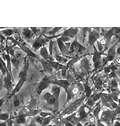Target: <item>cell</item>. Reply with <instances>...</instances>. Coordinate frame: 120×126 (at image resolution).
<instances>
[{
  "instance_id": "1",
  "label": "cell",
  "mask_w": 120,
  "mask_h": 126,
  "mask_svg": "<svg viewBox=\"0 0 120 126\" xmlns=\"http://www.w3.org/2000/svg\"><path fill=\"white\" fill-rule=\"evenodd\" d=\"M29 66H30V61L28 57H25L24 58V67H23V69L20 71L18 76V81L14 85V87H13V91L10 94V95H8V99H11L12 97L14 95V94H18L19 91L21 90V88L24 87V85L28 81V70H29Z\"/></svg>"
},
{
  "instance_id": "2",
  "label": "cell",
  "mask_w": 120,
  "mask_h": 126,
  "mask_svg": "<svg viewBox=\"0 0 120 126\" xmlns=\"http://www.w3.org/2000/svg\"><path fill=\"white\" fill-rule=\"evenodd\" d=\"M85 99H86V97H85V95L84 94L82 97L74 100L73 102L69 104L67 106H65V107L64 108V110L60 113V119L63 118V117H65V116H67V115H69V114H72V113H75L76 111L78 110V108L83 105V103L85 101Z\"/></svg>"
},
{
  "instance_id": "3",
  "label": "cell",
  "mask_w": 120,
  "mask_h": 126,
  "mask_svg": "<svg viewBox=\"0 0 120 126\" xmlns=\"http://www.w3.org/2000/svg\"><path fill=\"white\" fill-rule=\"evenodd\" d=\"M101 114L99 116V120L101 122L102 124L108 126H111L116 118L118 117V113L115 110H111V109H106L100 112Z\"/></svg>"
},
{
  "instance_id": "4",
  "label": "cell",
  "mask_w": 120,
  "mask_h": 126,
  "mask_svg": "<svg viewBox=\"0 0 120 126\" xmlns=\"http://www.w3.org/2000/svg\"><path fill=\"white\" fill-rule=\"evenodd\" d=\"M119 42H120V35L118 36V41H117L111 47H109L108 49V53L106 54V57H105L104 60L101 61V67H100V68H103L105 66H107V64L108 62H111V63L114 62V61H115V59H116V56H117L116 55V50H117V47H118V45L119 44Z\"/></svg>"
},
{
  "instance_id": "5",
  "label": "cell",
  "mask_w": 120,
  "mask_h": 126,
  "mask_svg": "<svg viewBox=\"0 0 120 126\" xmlns=\"http://www.w3.org/2000/svg\"><path fill=\"white\" fill-rule=\"evenodd\" d=\"M59 36V34L58 35H56V36H48V35H46L45 33H40L38 36V38H37L35 41H34V42L32 43V49L35 50H39L41 47H43V46H46V43L47 42H49L50 41H52L53 39H58Z\"/></svg>"
},
{
  "instance_id": "6",
  "label": "cell",
  "mask_w": 120,
  "mask_h": 126,
  "mask_svg": "<svg viewBox=\"0 0 120 126\" xmlns=\"http://www.w3.org/2000/svg\"><path fill=\"white\" fill-rule=\"evenodd\" d=\"M57 79L55 75H52V76H48V75H44V77L41 79V80L39 82V84L37 85L36 87V94L38 96H39L40 94H42V92L44 91L45 89H47L48 87L51 85V81L53 79Z\"/></svg>"
},
{
  "instance_id": "7",
  "label": "cell",
  "mask_w": 120,
  "mask_h": 126,
  "mask_svg": "<svg viewBox=\"0 0 120 126\" xmlns=\"http://www.w3.org/2000/svg\"><path fill=\"white\" fill-rule=\"evenodd\" d=\"M100 103H101V107H106L107 109L115 110L118 107V105L111 99L108 93H101Z\"/></svg>"
},
{
  "instance_id": "8",
  "label": "cell",
  "mask_w": 120,
  "mask_h": 126,
  "mask_svg": "<svg viewBox=\"0 0 120 126\" xmlns=\"http://www.w3.org/2000/svg\"><path fill=\"white\" fill-rule=\"evenodd\" d=\"M93 49H94V52H93V55H92V62H93V72L94 71H98L100 68V67H101V56L104 54V53L102 52H99V50H98V49H97L96 45L94 44L93 46ZM95 72V73H96ZM94 73V74H95Z\"/></svg>"
},
{
  "instance_id": "9",
  "label": "cell",
  "mask_w": 120,
  "mask_h": 126,
  "mask_svg": "<svg viewBox=\"0 0 120 126\" xmlns=\"http://www.w3.org/2000/svg\"><path fill=\"white\" fill-rule=\"evenodd\" d=\"M100 28H92L91 31L88 33V42H87V44H88V48L92 47L95 42L98 41V40L100 38Z\"/></svg>"
},
{
  "instance_id": "10",
  "label": "cell",
  "mask_w": 120,
  "mask_h": 126,
  "mask_svg": "<svg viewBox=\"0 0 120 126\" xmlns=\"http://www.w3.org/2000/svg\"><path fill=\"white\" fill-rule=\"evenodd\" d=\"M3 85H4V88L6 89L7 91V97L10 95V94L13 91V87H14V80L11 78L9 75H6L5 77L3 78Z\"/></svg>"
},
{
  "instance_id": "11",
  "label": "cell",
  "mask_w": 120,
  "mask_h": 126,
  "mask_svg": "<svg viewBox=\"0 0 120 126\" xmlns=\"http://www.w3.org/2000/svg\"><path fill=\"white\" fill-rule=\"evenodd\" d=\"M43 99L47 102V104L48 105H52V106L55 107V112L59 109V103L57 102V100L54 97V95L50 92L44 93V94H43Z\"/></svg>"
},
{
  "instance_id": "12",
  "label": "cell",
  "mask_w": 120,
  "mask_h": 126,
  "mask_svg": "<svg viewBox=\"0 0 120 126\" xmlns=\"http://www.w3.org/2000/svg\"><path fill=\"white\" fill-rule=\"evenodd\" d=\"M85 106L84 105H82L80 107L78 108V110L76 111V115L79 118V121L82 124V122H85L89 118V114L91 112H86L85 111Z\"/></svg>"
},
{
  "instance_id": "13",
  "label": "cell",
  "mask_w": 120,
  "mask_h": 126,
  "mask_svg": "<svg viewBox=\"0 0 120 126\" xmlns=\"http://www.w3.org/2000/svg\"><path fill=\"white\" fill-rule=\"evenodd\" d=\"M51 85H54V86H58L60 88H63V89L66 91L68 89V87H70L71 83L68 81L67 79H55L51 81Z\"/></svg>"
},
{
  "instance_id": "14",
  "label": "cell",
  "mask_w": 120,
  "mask_h": 126,
  "mask_svg": "<svg viewBox=\"0 0 120 126\" xmlns=\"http://www.w3.org/2000/svg\"><path fill=\"white\" fill-rule=\"evenodd\" d=\"M29 90H30V94H31V99H30L29 104L24 106V108H25V110H26L27 112H28V111L34 110V109H38V104H39L38 99H37L36 97H34V95L32 94V93H31L30 87H29Z\"/></svg>"
},
{
  "instance_id": "15",
  "label": "cell",
  "mask_w": 120,
  "mask_h": 126,
  "mask_svg": "<svg viewBox=\"0 0 120 126\" xmlns=\"http://www.w3.org/2000/svg\"><path fill=\"white\" fill-rule=\"evenodd\" d=\"M79 32V28H69V29H65L62 33L59 34L60 37H66V38H75L76 35Z\"/></svg>"
},
{
  "instance_id": "16",
  "label": "cell",
  "mask_w": 120,
  "mask_h": 126,
  "mask_svg": "<svg viewBox=\"0 0 120 126\" xmlns=\"http://www.w3.org/2000/svg\"><path fill=\"white\" fill-rule=\"evenodd\" d=\"M47 62L53 70H57V71H62V70L68 71L69 70V68H68V67L66 65L60 64V63L57 62V61H48Z\"/></svg>"
},
{
  "instance_id": "17",
  "label": "cell",
  "mask_w": 120,
  "mask_h": 126,
  "mask_svg": "<svg viewBox=\"0 0 120 126\" xmlns=\"http://www.w3.org/2000/svg\"><path fill=\"white\" fill-rule=\"evenodd\" d=\"M1 58L3 59V61H5V64H6V67H7V69H8V72L10 74L11 78L13 79V72H12V63H11V57L10 55L6 52H2L1 53Z\"/></svg>"
},
{
  "instance_id": "18",
  "label": "cell",
  "mask_w": 120,
  "mask_h": 126,
  "mask_svg": "<svg viewBox=\"0 0 120 126\" xmlns=\"http://www.w3.org/2000/svg\"><path fill=\"white\" fill-rule=\"evenodd\" d=\"M92 80L94 82V86L97 91H101L103 89V85H104V79L103 77L100 76H92Z\"/></svg>"
},
{
  "instance_id": "19",
  "label": "cell",
  "mask_w": 120,
  "mask_h": 126,
  "mask_svg": "<svg viewBox=\"0 0 120 126\" xmlns=\"http://www.w3.org/2000/svg\"><path fill=\"white\" fill-rule=\"evenodd\" d=\"M39 56L41 57L42 60L48 61H54V58L51 57L49 55V52H48V50L47 49L46 46H43L39 49Z\"/></svg>"
},
{
  "instance_id": "20",
  "label": "cell",
  "mask_w": 120,
  "mask_h": 126,
  "mask_svg": "<svg viewBox=\"0 0 120 126\" xmlns=\"http://www.w3.org/2000/svg\"><path fill=\"white\" fill-rule=\"evenodd\" d=\"M22 35L21 37L23 38V40H25V41H31L32 38H34V35L33 32H31V30L30 29V28H24V29L22 30Z\"/></svg>"
},
{
  "instance_id": "21",
  "label": "cell",
  "mask_w": 120,
  "mask_h": 126,
  "mask_svg": "<svg viewBox=\"0 0 120 126\" xmlns=\"http://www.w3.org/2000/svg\"><path fill=\"white\" fill-rule=\"evenodd\" d=\"M108 90L109 91V93L118 92V78L110 79L109 83H108Z\"/></svg>"
},
{
  "instance_id": "22",
  "label": "cell",
  "mask_w": 120,
  "mask_h": 126,
  "mask_svg": "<svg viewBox=\"0 0 120 126\" xmlns=\"http://www.w3.org/2000/svg\"><path fill=\"white\" fill-rule=\"evenodd\" d=\"M102 110V107H101V103H100V100H99V102H97L96 104H95V105H94L93 109H92V116L94 117V119L95 120H99V113H100V112H101Z\"/></svg>"
},
{
  "instance_id": "23",
  "label": "cell",
  "mask_w": 120,
  "mask_h": 126,
  "mask_svg": "<svg viewBox=\"0 0 120 126\" xmlns=\"http://www.w3.org/2000/svg\"><path fill=\"white\" fill-rule=\"evenodd\" d=\"M57 42H58V48H59V50H60L61 55L64 56V57H67V53H68L67 46L62 42V40L60 39V37H58V39H57Z\"/></svg>"
},
{
  "instance_id": "24",
  "label": "cell",
  "mask_w": 120,
  "mask_h": 126,
  "mask_svg": "<svg viewBox=\"0 0 120 126\" xmlns=\"http://www.w3.org/2000/svg\"><path fill=\"white\" fill-rule=\"evenodd\" d=\"M87 50V48L85 46H84L83 44H81L78 42V40L76 38L75 40V53L76 56H84V53Z\"/></svg>"
},
{
  "instance_id": "25",
  "label": "cell",
  "mask_w": 120,
  "mask_h": 126,
  "mask_svg": "<svg viewBox=\"0 0 120 126\" xmlns=\"http://www.w3.org/2000/svg\"><path fill=\"white\" fill-rule=\"evenodd\" d=\"M39 61L41 63L42 67H43V71L45 72V75H48V76H52V75H54L53 74V69L50 68V66L48 64L47 61L42 60V59H39Z\"/></svg>"
},
{
  "instance_id": "26",
  "label": "cell",
  "mask_w": 120,
  "mask_h": 126,
  "mask_svg": "<svg viewBox=\"0 0 120 126\" xmlns=\"http://www.w3.org/2000/svg\"><path fill=\"white\" fill-rule=\"evenodd\" d=\"M13 105L14 106L15 108H22L24 106V100L18 94H14L13 97Z\"/></svg>"
},
{
  "instance_id": "27",
  "label": "cell",
  "mask_w": 120,
  "mask_h": 126,
  "mask_svg": "<svg viewBox=\"0 0 120 126\" xmlns=\"http://www.w3.org/2000/svg\"><path fill=\"white\" fill-rule=\"evenodd\" d=\"M83 87H84V95L86 97V99H88L91 94H92V88L91 87L88 82L85 81L83 83Z\"/></svg>"
},
{
  "instance_id": "28",
  "label": "cell",
  "mask_w": 120,
  "mask_h": 126,
  "mask_svg": "<svg viewBox=\"0 0 120 126\" xmlns=\"http://www.w3.org/2000/svg\"><path fill=\"white\" fill-rule=\"evenodd\" d=\"M72 58V57H64L62 55H58V53L55 55V58H54V61H57V62L60 63V64H63V65H65L66 63L69 61V60Z\"/></svg>"
},
{
  "instance_id": "29",
  "label": "cell",
  "mask_w": 120,
  "mask_h": 126,
  "mask_svg": "<svg viewBox=\"0 0 120 126\" xmlns=\"http://www.w3.org/2000/svg\"><path fill=\"white\" fill-rule=\"evenodd\" d=\"M0 71H1V73L3 75V78L5 77L6 75H9L10 76V74L8 72V69H7V67H6V64L4 61H3V59L0 57ZM11 77V76H10ZM14 80V79H13Z\"/></svg>"
},
{
  "instance_id": "30",
  "label": "cell",
  "mask_w": 120,
  "mask_h": 126,
  "mask_svg": "<svg viewBox=\"0 0 120 126\" xmlns=\"http://www.w3.org/2000/svg\"><path fill=\"white\" fill-rule=\"evenodd\" d=\"M60 93H61V88L58 86H54L53 85L52 87H51V94L54 95V97L56 98L57 102L59 103V96H60Z\"/></svg>"
},
{
  "instance_id": "31",
  "label": "cell",
  "mask_w": 120,
  "mask_h": 126,
  "mask_svg": "<svg viewBox=\"0 0 120 126\" xmlns=\"http://www.w3.org/2000/svg\"><path fill=\"white\" fill-rule=\"evenodd\" d=\"M0 33L2 34L4 37H5V38H8V37L13 36V33H14V31H13V29H9V28L0 29Z\"/></svg>"
},
{
  "instance_id": "32",
  "label": "cell",
  "mask_w": 120,
  "mask_h": 126,
  "mask_svg": "<svg viewBox=\"0 0 120 126\" xmlns=\"http://www.w3.org/2000/svg\"><path fill=\"white\" fill-rule=\"evenodd\" d=\"M62 30V28L61 27H56V28H53V29H50V30H48V31L46 32V35H48V36H51V37H53V36H56V35H58V32H60Z\"/></svg>"
},
{
  "instance_id": "33",
  "label": "cell",
  "mask_w": 120,
  "mask_h": 126,
  "mask_svg": "<svg viewBox=\"0 0 120 126\" xmlns=\"http://www.w3.org/2000/svg\"><path fill=\"white\" fill-rule=\"evenodd\" d=\"M11 63H12V65L14 66L16 69L18 70L19 66H20V63H21V61H20V60L18 59V57H16L15 55L13 56V57H11Z\"/></svg>"
},
{
  "instance_id": "34",
  "label": "cell",
  "mask_w": 120,
  "mask_h": 126,
  "mask_svg": "<svg viewBox=\"0 0 120 126\" xmlns=\"http://www.w3.org/2000/svg\"><path fill=\"white\" fill-rule=\"evenodd\" d=\"M53 119H54V115L53 114L50 116H48L46 118H43V122H42V124L40 126H48L50 124V122L53 121Z\"/></svg>"
},
{
  "instance_id": "35",
  "label": "cell",
  "mask_w": 120,
  "mask_h": 126,
  "mask_svg": "<svg viewBox=\"0 0 120 126\" xmlns=\"http://www.w3.org/2000/svg\"><path fill=\"white\" fill-rule=\"evenodd\" d=\"M9 118H10V112H6V113L0 112V121L6 122Z\"/></svg>"
},
{
  "instance_id": "36",
  "label": "cell",
  "mask_w": 120,
  "mask_h": 126,
  "mask_svg": "<svg viewBox=\"0 0 120 126\" xmlns=\"http://www.w3.org/2000/svg\"><path fill=\"white\" fill-rule=\"evenodd\" d=\"M110 95V97H111V99L114 101V102H116L117 104L118 103V100H119V94H118V92H114V93H108Z\"/></svg>"
},
{
  "instance_id": "37",
  "label": "cell",
  "mask_w": 120,
  "mask_h": 126,
  "mask_svg": "<svg viewBox=\"0 0 120 126\" xmlns=\"http://www.w3.org/2000/svg\"><path fill=\"white\" fill-rule=\"evenodd\" d=\"M52 114H53V113H49V112H44V111H41V112L39 113V115L40 116V117H42V118H46V117L52 115Z\"/></svg>"
},
{
  "instance_id": "38",
  "label": "cell",
  "mask_w": 120,
  "mask_h": 126,
  "mask_svg": "<svg viewBox=\"0 0 120 126\" xmlns=\"http://www.w3.org/2000/svg\"><path fill=\"white\" fill-rule=\"evenodd\" d=\"M6 99H8L7 98V95H5V96L2 97V98H0V108L2 107V105H4V103L6 101Z\"/></svg>"
},
{
  "instance_id": "39",
  "label": "cell",
  "mask_w": 120,
  "mask_h": 126,
  "mask_svg": "<svg viewBox=\"0 0 120 126\" xmlns=\"http://www.w3.org/2000/svg\"><path fill=\"white\" fill-rule=\"evenodd\" d=\"M25 126H37V124H36V122L34 121V119L32 118L31 119V124H27V125H25Z\"/></svg>"
},
{
  "instance_id": "40",
  "label": "cell",
  "mask_w": 120,
  "mask_h": 126,
  "mask_svg": "<svg viewBox=\"0 0 120 126\" xmlns=\"http://www.w3.org/2000/svg\"><path fill=\"white\" fill-rule=\"evenodd\" d=\"M116 55L120 56V42H119V44L118 45V47H117V50H116Z\"/></svg>"
},
{
  "instance_id": "41",
  "label": "cell",
  "mask_w": 120,
  "mask_h": 126,
  "mask_svg": "<svg viewBox=\"0 0 120 126\" xmlns=\"http://www.w3.org/2000/svg\"><path fill=\"white\" fill-rule=\"evenodd\" d=\"M111 126H120V122L117 121V120H115L114 121V123L112 124V125Z\"/></svg>"
},
{
  "instance_id": "42",
  "label": "cell",
  "mask_w": 120,
  "mask_h": 126,
  "mask_svg": "<svg viewBox=\"0 0 120 126\" xmlns=\"http://www.w3.org/2000/svg\"><path fill=\"white\" fill-rule=\"evenodd\" d=\"M96 124H97V126H108V125H105L101 123V122L99 121V120H97L96 121Z\"/></svg>"
},
{
  "instance_id": "43",
  "label": "cell",
  "mask_w": 120,
  "mask_h": 126,
  "mask_svg": "<svg viewBox=\"0 0 120 126\" xmlns=\"http://www.w3.org/2000/svg\"><path fill=\"white\" fill-rule=\"evenodd\" d=\"M4 88V85H3V79H0V92L1 90Z\"/></svg>"
},
{
  "instance_id": "44",
  "label": "cell",
  "mask_w": 120,
  "mask_h": 126,
  "mask_svg": "<svg viewBox=\"0 0 120 126\" xmlns=\"http://www.w3.org/2000/svg\"><path fill=\"white\" fill-rule=\"evenodd\" d=\"M116 120H117V121H118V122H120V116L117 117V118H116Z\"/></svg>"
},
{
  "instance_id": "45",
  "label": "cell",
  "mask_w": 120,
  "mask_h": 126,
  "mask_svg": "<svg viewBox=\"0 0 120 126\" xmlns=\"http://www.w3.org/2000/svg\"><path fill=\"white\" fill-rule=\"evenodd\" d=\"M13 126H22V125H18V124H13Z\"/></svg>"
}]
</instances>
